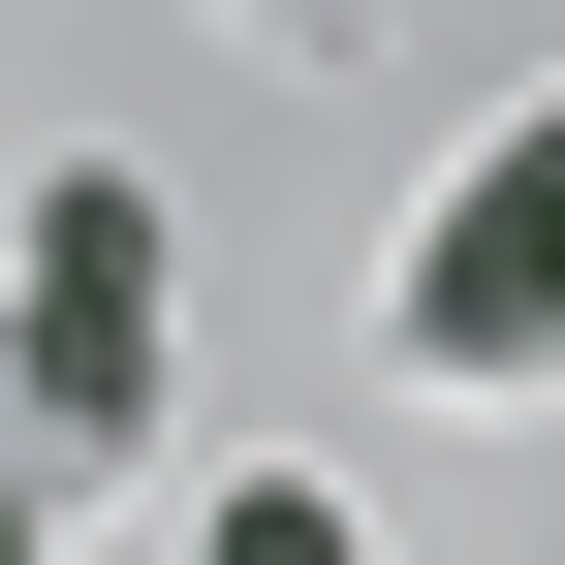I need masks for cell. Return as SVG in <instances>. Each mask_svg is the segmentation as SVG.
Returning <instances> with one entry per match:
<instances>
[{"label": "cell", "instance_id": "1", "mask_svg": "<svg viewBox=\"0 0 565 565\" xmlns=\"http://www.w3.org/2000/svg\"><path fill=\"white\" fill-rule=\"evenodd\" d=\"M158 345H189V252L126 158L32 189V252H0V440H158Z\"/></svg>", "mask_w": 565, "mask_h": 565}, {"label": "cell", "instance_id": "3", "mask_svg": "<svg viewBox=\"0 0 565 565\" xmlns=\"http://www.w3.org/2000/svg\"><path fill=\"white\" fill-rule=\"evenodd\" d=\"M189 565H377V534H345L315 471H221V503H189Z\"/></svg>", "mask_w": 565, "mask_h": 565}, {"label": "cell", "instance_id": "4", "mask_svg": "<svg viewBox=\"0 0 565 565\" xmlns=\"http://www.w3.org/2000/svg\"><path fill=\"white\" fill-rule=\"evenodd\" d=\"M0 565H32V471H0Z\"/></svg>", "mask_w": 565, "mask_h": 565}, {"label": "cell", "instance_id": "2", "mask_svg": "<svg viewBox=\"0 0 565 565\" xmlns=\"http://www.w3.org/2000/svg\"><path fill=\"white\" fill-rule=\"evenodd\" d=\"M377 315H408V377H440V408H534V377H565V95L440 189V221H408Z\"/></svg>", "mask_w": 565, "mask_h": 565}]
</instances>
